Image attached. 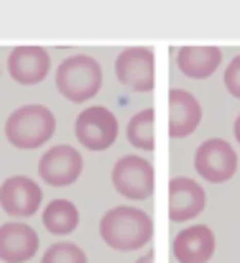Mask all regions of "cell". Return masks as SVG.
<instances>
[{"instance_id": "obj_1", "label": "cell", "mask_w": 240, "mask_h": 263, "mask_svg": "<svg viewBox=\"0 0 240 263\" xmlns=\"http://www.w3.org/2000/svg\"><path fill=\"white\" fill-rule=\"evenodd\" d=\"M100 235L113 251H138L151 243L154 220L138 207H113L100 220Z\"/></svg>"}, {"instance_id": "obj_2", "label": "cell", "mask_w": 240, "mask_h": 263, "mask_svg": "<svg viewBox=\"0 0 240 263\" xmlns=\"http://www.w3.org/2000/svg\"><path fill=\"white\" fill-rule=\"evenodd\" d=\"M57 120L54 112L44 105H21L18 110L10 112L5 123V138L15 148H39L46 146L54 136Z\"/></svg>"}, {"instance_id": "obj_3", "label": "cell", "mask_w": 240, "mask_h": 263, "mask_svg": "<svg viewBox=\"0 0 240 263\" xmlns=\"http://www.w3.org/2000/svg\"><path fill=\"white\" fill-rule=\"evenodd\" d=\"M102 87V69L92 57H67L57 67V89L69 102H87Z\"/></svg>"}, {"instance_id": "obj_4", "label": "cell", "mask_w": 240, "mask_h": 263, "mask_svg": "<svg viewBox=\"0 0 240 263\" xmlns=\"http://www.w3.org/2000/svg\"><path fill=\"white\" fill-rule=\"evenodd\" d=\"M75 136L80 146L89 151H107L118 138V118L107 107H100V105L84 107L77 115Z\"/></svg>"}, {"instance_id": "obj_5", "label": "cell", "mask_w": 240, "mask_h": 263, "mask_svg": "<svg viewBox=\"0 0 240 263\" xmlns=\"http://www.w3.org/2000/svg\"><path fill=\"white\" fill-rule=\"evenodd\" d=\"M194 169L210 184H223L228 179H233L238 169V154L235 148L223 141V138H210L205 141L197 154H194Z\"/></svg>"}, {"instance_id": "obj_6", "label": "cell", "mask_w": 240, "mask_h": 263, "mask_svg": "<svg viewBox=\"0 0 240 263\" xmlns=\"http://www.w3.org/2000/svg\"><path fill=\"white\" fill-rule=\"evenodd\" d=\"M115 77L120 85L131 87L133 92H151L154 80V49L151 46H128L118 54Z\"/></svg>"}, {"instance_id": "obj_7", "label": "cell", "mask_w": 240, "mask_h": 263, "mask_svg": "<svg viewBox=\"0 0 240 263\" xmlns=\"http://www.w3.org/2000/svg\"><path fill=\"white\" fill-rule=\"evenodd\" d=\"M113 186L128 199H149L154 194V166L141 156H123L113 166Z\"/></svg>"}, {"instance_id": "obj_8", "label": "cell", "mask_w": 240, "mask_h": 263, "mask_svg": "<svg viewBox=\"0 0 240 263\" xmlns=\"http://www.w3.org/2000/svg\"><path fill=\"white\" fill-rule=\"evenodd\" d=\"M82 174V156L75 146H51L41 161H39V176L49 186H69Z\"/></svg>"}, {"instance_id": "obj_9", "label": "cell", "mask_w": 240, "mask_h": 263, "mask_svg": "<svg viewBox=\"0 0 240 263\" xmlns=\"http://www.w3.org/2000/svg\"><path fill=\"white\" fill-rule=\"evenodd\" d=\"M41 186L28 176H10L0 186V207L10 217H31L41 207Z\"/></svg>"}, {"instance_id": "obj_10", "label": "cell", "mask_w": 240, "mask_h": 263, "mask_svg": "<svg viewBox=\"0 0 240 263\" xmlns=\"http://www.w3.org/2000/svg\"><path fill=\"white\" fill-rule=\"evenodd\" d=\"M207 204L205 189L189 176H174L169 181V220L187 222L194 220Z\"/></svg>"}, {"instance_id": "obj_11", "label": "cell", "mask_w": 240, "mask_h": 263, "mask_svg": "<svg viewBox=\"0 0 240 263\" xmlns=\"http://www.w3.org/2000/svg\"><path fill=\"white\" fill-rule=\"evenodd\" d=\"M49 51L41 46H15L8 54V72L18 85H39L49 74Z\"/></svg>"}, {"instance_id": "obj_12", "label": "cell", "mask_w": 240, "mask_h": 263, "mask_svg": "<svg viewBox=\"0 0 240 263\" xmlns=\"http://www.w3.org/2000/svg\"><path fill=\"white\" fill-rule=\"evenodd\" d=\"M199 120H202L199 100L187 89H171L169 92V136L187 138L197 130Z\"/></svg>"}, {"instance_id": "obj_13", "label": "cell", "mask_w": 240, "mask_h": 263, "mask_svg": "<svg viewBox=\"0 0 240 263\" xmlns=\"http://www.w3.org/2000/svg\"><path fill=\"white\" fill-rule=\"evenodd\" d=\"M215 253V233L207 225L181 230L171 240V256L179 263H207Z\"/></svg>"}, {"instance_id": "obj_14", "label": "cell", "mask_w": 240, "mask_h": 263, "mask_svg": "<svg viewBox=\"0 0 240 263\" xmlns=\"http://www.w3.org/2000/svg\"><path fill=\"white\" fill-rule=\"evenodd\" d=\"M39 235L26 222H5L0 225V261L23 263L36 256Z\"/></svg>"}, {"instance_id": "obj_15", "label": "cell", "mask_w": 240, "mask_h": 263, "mask_svg": "<svg viewBox=\"0 0 240 263\" xmlns=\"http://www.w3.org/2000/svg\"><path fill=\"white\" fill-rule=\"evenodd\" d=\"M223 62L220 46H181L176 51L179 72L189 80H207L217 72Z\"/></svg>"}, {"instance_id": "obj_16", "label": "cell", "mask_w": 240, "mask_h": 263, "mask_svg": "<svg viewBox=\"0 0 240 263\" xmlns=\"http://www.w3.org/2000/svg\"><path fill=\"white\" fill-rule=\"evenodd\" d=\"M44 228L54 235H69L80 225V210L69 199H54L44 207Z\"/></svg>"}, {"instance_id": "obj_17", "label": "cell", "mask_w": 240, "mask_h": 263, "mask_svg": "<svg viewBox=\"0 0 240 263\" xmlns=\"http://www.w3.org/2000/svg\"><path fill=\"white\" fill-rule=\"evenodd\" d=\"M154 110L151 107H146V110H138L133 118H131V123H128V141H131V146H136V148H143V151H154V146H156V141H154Z\"/></svg>"}, {"instance_id": "obj_18", "label": "cell", "mask_w": 240, "mask_h": 263, "mask_svg": "<svg viewBox=\"0 0 240 263\" xmlns=\"http://www.w3.org/2000/svg\"><path fill=\"white\" fill-rule=\"evenodd\" d=\"M41 263H87V256L75 243H54L51 248H46Z\"/></svg>"}, {"instance_id": "obj_19", "label": "cell", "mask_w": 240, "mask_h": 263, "mask_svg": "<svg viewBox=\"0 0 240 263\" xmlns=\"http://www.w3.org/2000/svg\"><path fill=\"white\" fill-rule=\"evenodd\" d=\"M225 87H228V92L233 97L240 100V57H235L228 64V69H225Z\"/></svg>"}, {"instance_id": "obj_20", "label": "cell", "mask_w": 240, "mask_h": 263, "mask_svg": "<svg viewBox=\"0 0 240 263\" xmlns=\"http://www.w3.org/2000/svg\"><path fill=\"white\" fill-rule=\"evenodd\" d=\"M136 263H154V251H149V253H143V256H141V258H138V261Z\"/></svg>"}, {"instance_id": "obj_21", "label": "cell", "mask_w": 240, "mask_h": 263, "mask_svg": "<svg viewBox=\"0 0 240 263\" xmlns=\"http://www.w3.org/2000/svg\"><path fill=\"white\" fill-rule=\"evenodd\" d=\"M233 133H235V141L240 143V115L235 118V125H233Z\"/></svg>"}]
</instances>
